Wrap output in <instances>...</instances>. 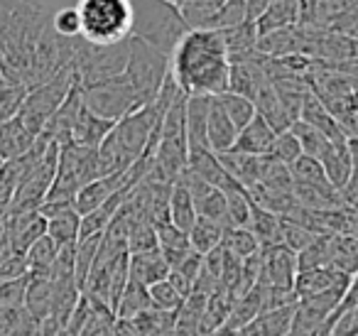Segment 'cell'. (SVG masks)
Instances as JSON below:
<instances>
[{"instance_id":"cell-1","label":"cell","mask_w":358,"mask_h":336,"mask_svg":"<svg viewBox=\"0 0 358 336\" xmlns=\"http://www.w3.org/2000/svg\"><path fill=\"white\" fill-rule=\"evenodd\" d=\"M231 62L219 30H189L172 52V79L187 96L229 91Z\"/></svg>"},{"instance_id":"cell-6","label":"cell","mask_w":358,"mask_h":336,"mask_svg":"<svg viewBox=\"0 0 358 336\" xmlns=\"http://www.w3.org/2000/svg\"><path fill=\"white\" fill-rule=\"evenodd\" d=\"M101 177L99 148H79V145H62L59 162H57L55 182L45 202H69L74 204L81 187Z\"/></svg>"},{"instance_id":"cell-49","label":"cell","mask_w":358,"mask_h":336,"mask_svg":"<svg viewBox=\"0 0 358 336\" xmlns=\"http://www.w3.org/2000/svg\"><path fill=\"white\" fill-rule=\"evenodd\" d=\"M157 246L162 253H182V251H189V233L177 228L174 223L164 221L157 223Z\"/></svg>"},{"instance_id":"cell-35","label":"cell","mask_w":358,"mask_h":336,"mask_svg":"<svg viewBox=\"0 0 358 336\" xmlns=\"http://www.w3.org/2000/svg\"><path fill=\"white\" fill-rule=\"evenodd\" d=\"M152 309V302H150V292L145 285L128 280L123 295H120L118 304H115V319H133V316L143 314V312Z\"/></svg>"},{"instance_id":"cell-4","label":"cell","mask_w":358,"mask_h":336,"mask_svg":"<svg viewBox=\"0 0 358 336\" xmlns=\"http://www.w3.org/2000/svg\"><path fill=\"white\" fill-rule=\"evenodd\" d=\"M169 76H172V57L164 55L157 47L148 45L140 37H130L125 79L130 81V86L143 104H152L157 99Z\"/></svg>"},{"instance_id":"cell-55","label":"cell","mask_w":358,"mask_h":336,"mask_svg":"<svg viewBox=\"0 0 358 336\" xmlns=\"http://www.w3.org/2000/svg\"><path fill=\"white\" fill-rule=\"evenodd\" d=\"M348 155H351L353 169H358V138H348Z\"/></svg>"},{"instance_id":"cell-12","label":"cell","mask_w":358,"mask_h":336,"mask_svg":"<svg viewBox=\"0 0 358 336\" xmlns=\"http://www.w3.org/2000/svg\"><path fill=\"white\" fill-rule=\"evenodd\" d=\"M348 282L351 277L343 275L341 270L327 265V267H314V270H299L297 277H294L292 292L299 300H307V297H317L324 295V292H343L346 295Z\"/></svg>"},{"instance_id":"cell-2","label":"cell","mask_w":358,"mask_h":336,"mask_svg":"<svg viewBox=\"0 0 358 336\" xmlns=\"http://www.w3.org/2000/svg\"><path fill=\"white\" fill-rule=\"evenodd\" d=\"M133 6V35L172 57L182 37L189 32L179 6L169 0H130Z\"/></svg>"},{"instance_id":"cell-26","label":"cell","mask_w":358,"mask_h":336,"mask_svg":"<svg viewBox=\"0 0 358 336\" xmlns=\"http://www.w3.org/2000/svg\"><path fill=\"white\" fill-rule=\"evenodd\" d=\"M115 123H108V120L99 118L91 111H86V106L81 108L79 118L74 123V130H71V145H79V148H99L106 140V135L113 130Z\"/></svg>"},{"instance_id":"cell-8","label":"cell","mask_w":358,"mask_h":336,"mask_svg":"<svg viewBox=\"0 0 358 336\" xmlns=\"http://www.w3.org/2000/svg\"><path fill=\"white\" fill-rule=\"evenodd\" d=\"M128 40L106 47L89 45V42L79 40L74 66H76V74H79L81 86H91V84H99V81L123 76L125 66H128Z\"/></svg>"},{"instance_id":"cell-27","label":"cell","mask_w":358,"mask_h":336,"mask_svg":"<svg viewBox=\"0 0 358 336\" xmlns=\"http://www.w3.org/2000/svg\"><path fill=\"white\" fill-rule=\"evenodd\" d=\"M348 143V140H346ZM346 143H329L324 155L319 158L327 174L329 184L334 189H341L348 182V177L353 174V164H351V155H348V145Z\"/></svg>"},{"instance_id":"cell-41","label":"cell","mask_w":358,"mask_h":336,"mask_svg":"<svg viewBox=\"0 0 358 336\" xmlns=\"http://www.w3.org/2000/svg\"><path fill=\"white\" fill-rule=\"evenodd\" d=\"M289 130H292L294 138L299 140L302 155H309V158H317L319 160L324 155V150H327V145L331 143L327 135L319 133L317 128H312V125L304 123V120H294V123L289 125Z\"/></svg>"},{"instance_id":"cell-29","label":"cell","mask_w":358,"mask_h":336,"mask_svg":"<svg viewBox=\"0 0 358 336\" xmlns=\"http://www.w3.org/2000/svg\"><path fill=\"white\" fill-rule=\"evenodd\" d=\"M248 231L255 236V241H258L260 248L278 246V243H282V218L253 204V209H250Z\"/></svg>"},{"instance_id":"cell-34","label":"cell","mask_w":358,"mask_h":336,"mask_svg":"<svg viewBox=\"0 0 358 336\" xmlns=\"http://www.w3.org/2000/svg\"><path fill=\"white\" fill-rule=\"evenodd\" d=\"M196 218H199V214H196L192 194L187 192L185 187L174 184L172 194H169V223H174L177 228H182V231L189 233Z\"/></svg>"},{"instance_id":"cell-20","label":"cell","mask_w":358,"mask_h":336,"mask_svg":"<svg viewBox=\"0 0 358 336\" xmlns=\"http://www.w3.org/2000/svg\"><path fill=\"white\" fill-rule=\"evenodd\" d=\"M169 275V265L164 260L162 251H145L128 255V280L138 282V285H155V282L164 280Z\"/></svg>"},{"instance_id":"cell-36","label":"cell","mask_w":358,"mask_h":336,"mask_svg":"<svg viewBox=\"0 0 358 336\" xmlns=\"http://www.w3.org/2000/svg\"><path fill=\"white\" fill-rule=\"evenodd\" d=\"M57 253H59V246H57L47 233L42 238H37L25 253L30 275H50L52 265H55V260H57Z\"/></svg>"},{"instance_id":"cell-7","label":"cell","mask_w":358,"mask_h":336,"mask_svg":"<svg viewBox=\"0 0 358 336\" xmlns=\"http://www.w3.org/2000/svg\"><path fill=\"white\" fill-rule=\"evenodd\" d=\"M81 96H84L86 111L108 120V123H118L120 118H125L128 113L138 111L140 106H145L133 91L130 81L125 79V74L91 86H81Z\"/></svg>"},{"instance_id":"cell-28","label":"cell","mask_w":358,"mask_h":336,"mask_svg":"<svg viewBox=\"0 0 358 336\" xmlns=\"http://www.w3.org/2000/svg\"><path fill=\"white\" fill-rule=\"evenodd\" d=\"M52 304H55V282L50 275H30L25 292V309L35 316L37 321L52 316Z\"/></svg>"},{"instance_id":"cell-13","label":"cell","mask_w":358,"mask_h":336,"mask_svg":"<svg viewBox=\"0 0 358 336\" xmlns=\"http://www.w3.org/2000/svg\"><path fill=\"white\" fill-rule=\"evenodd\" d=\"M47 233V221L40 211H25V214H8V243L13 253L25 255L27 248Z\"/></svg>"},{"instance_id":"cell-14","label":"cell","mask_w":358,"mask_h":336,"mask_svg":"<svg viewBox=\"0 0 358 336\" xmlns=\"http://www.w3.org/2000/svg\"><path fill=\"white\" fill-rule=\"evenodd\" d=\"M294 307L297 304H285L260 312L255 319H250L245 326H241L236 331V336H287L292 331Z\"/></svg>"},{"instance_id":"cell-43","label":"cell","mask_w":358,"mask_h":336,"mask_svg":"<svg viewBox=\"0 0 358 336\" xmlns=\"http://www.w3.org/2000/svg\"><path fill=\"white\" fill-rule=\"evenodd\" d=\"M226 206H229V221L231 228L241 226V228H248L250 221V209H253V202H250L248 192L243 187H231L226 189Z\"/></svg>"},{"instance_id":"cell-23","label":"cell","mask_w":358,"mask_h":336,"mask_svg":"<svg viewBox=\"0 0 358 336\" xmlns=\"http://www.w3.org/2000/svg\"><path fill=\"white\" fill-rule=\"evenodd\" d=\"M236 135H238V128L231 123V118L224 113V108L211 99L209 120H206V140H209L211 153H229L236 143Z\"/></svg>"},{"instance_id":"cell-47","label":"cell","mask_w":358,"mask_h":336,"mask_svg":"<svg viewBox=\"0 0 358 336\" xmlns=\"http://www.w3.org/2000/svg\"><path fill=\"white\" fill-rule=\"evenodd\" d=\"M148 292H150V302H152L155 309L172 312V314H177V309L182 307V302H185V297L174 290V285L167 280V277L155 282V285H150Z\"/></svg>"},{"instance_id":"cell-22","label":"cell","mask_w":358,"mask_h":336,"mask_svg":"<svg viewBox=\"0 0 358 336\" xmlns=\"http://www.w3.org/2000/svg\"><path fill=\"white\" fill-rule=\"evenodd\" d=\"M253 106H255V113H258L260 118H263L265 123H268L270 128L275 130V133L289 130V125L294 123V120L289 118L287 111H285L282 101H280L278 91H275V86L270 84V81L258 91V94H255Z\"/></svg>"},{"instance_id":"cell-32","label":"cell","mask_w":358,"mask_h":336,"mask_svg":"<svg viewBox=\"0 0 358 336\" xmlns=\"http://www.w3.org/2000/svg\"><path fill=\"white\" fill-rule=\"evenodd\" d=\"M334 241H336V233H319L302 253H297V270H314V267L331 265Z\"/></svg>"},{"instance_id":"cell-42","label":"cell","mask_w":358,"mask_h":336,"mask_svg":"<svg viewBox=\"0 0 358 336\" xmlns=\"http://www.w3.org/2000/svg\"><path fill=\"white\" fill-rule=\"evenodd\" d=\"M157 228L150 218H138L130 223L128 231V253H145V251H157Z\"/></svg>"},{"instance_id":"cell-16","label":"cell","mask_w":358,"mask_h":336,"mask_svg":"<svg viewBox=\"0 0 358 336\" xmlns=\"http://www.w3.org/2000/svg\"><path fill=\"white\" fill-rule=\"evenodd\" d=\"M268 74H265L263 66V55L253 57L248 62H238V64H231V74H229V91L241 94L245 99L253 101L255 94L268 84Z\"/></svg>"},{"instance_id":"cell-9","label":"cell","mask_w":358,"mask_h":336,"mask_svg":"<svg viewBox=\"0 0 358 336\" xmlns=\"http://www.w3.org/2000/svg\"><path fill=\"white\" fill-rule=\"evenodd\" d=\"M297 253L285 248L282 243L270 248H260V277L258 282H265L270 287L280 290H292L294 277H297Z\"/></svg>"},{"instance_id":"cell-5","label":"cell","mask_w":358,"mask_h":336,"mask_svg":"<svg viewBox=\"0 0 358 336\" xmlns=\"http://www.w3.org/2000/svg\"><path fill=\"white\" fill-rule=\"evenodd\" d=\"M76 84H81V81H79V74H76L74 62H71L69 66L57 71L52 79L27 89V96H25V101H22L15 118L37 138V135L42 133V128L47 125V120L57 113V108L64 104V99L71 94V89H74Z\"/></svg>"},{"instance_id":"cell-40","label":"cell","mask_w":358,"mask_h":336,"mask_svg":"<svg viewBox=\"0 0 358 336\" xmlns=\"http://www.w3.org/2000/svg\"><path fill=\"white\" fill-rule=\"evenodd\" d=\"M331 267L341 270L343 275L353 277L358 272V238L353 236H336L334 241Z\"/></svg>"},{"instance_id":"cell-46","label":"cell","mask_w":358,"mask_h":336,"mask_svg":"<svg viewBox=\"0 0 358 336\" xmlns=\"http://www.w3.org/2000/svg\"><path fill=\"white\" fill-rule=\"evenodd\" d=\"M299 155H302V148H299V140L294 138L292 130L275 133V140H273V145H270V153H268L270 160H275V162H280V164H287L289 167Z\"/></svg>"},{"instance_id":"cell-3","label":"cell","mask_w":358,"mask_h":336,"mask_svg":"<svg viewBox=\"0 0 358 336\" xmlns=\"http://www.w3.org/2000/svg\"><path fill=\"white\" fill-rule=\"evenodd\" d=\"M74 8L81 20V40L89 45H118L133 35L130 0H79Z\"/></svg>"},{"instance_id":"cell-56","label":"cell","mask_w":358,"mask_h":336,"mask_svg":"<svg viewBox=\"0 0 358 336\" xmlns=\"http://www.w3.org/2000/svg\"><path fill=\"white\" fill-rule=\"evenodd\" d=\"M169 3H174V6H182V3H185V0H169Z\"/></svg>"},{"instance_id":"cell-31","label":"cell","mask_w":358,"mask_h":336,"mask_svg":"<svg viewBox=\"0 0 358 336\" xmlns=\"http://www.w3.org/2000/svg\"><path fill=\"white\" fill-rule=\"evenodd\" d=\"M331 115L336 118L338 128L343 130V135L348 138H358V89L348 91V94L338 96V99L324 104Z\"/></svg>"},{"instance_id":"cell-52","label":"cell","mask_w":358,"mask_h":336,"mask_svg":"<svg viewBox=\"0 0 358 336\" xmlns=\"http://www.w3.org/2000/svg\"><path fill=\"white\" fill-rule=\"evenodd\" d=\"M27 282H30V275L0 282V307H25Z\"/></svg>"},{"instance_id":"cell-51","label":"cell","mask_w":358,"mask_h":336,"mask_svg":"<svg viewBox=\"0 0 358 336\" xmlns=\"http://www.w3.org/2000/svg\"><path fill=\"white\" fill-rule=\"evenodd\" d=\"M317 236H319V233H312V231H307L304 226H299V223L282 218V246L289 248L292 253H302Z\"/></svg>"},{"instance_id":"cell-39","label":"cell","mask_w":358,"mask_h":336,"mask_svg":"<svg viewBox=\"0 0 358 336\" xmlns=\"http://www.w3.org/2000/svg\"><path fill=\"white\" fill-rule=\"evenodd\" d=\"M196 206V214L204 218H211V221L221 223L224 228H231V221H229V206H226V194L221 189L211 187L204 197H199L194 202Z\"/></svg>"},{"instance_id":"cell-25","label":"cell","mask_w":358,"mask_h":336,"mask_svg":"<svg viewBox=\"0 0 358 336\" xmlns=\"http://www.w3.org/2000/svg\"><path fill=\"white\" fill-rule=\"evenodd\" d=\"M32 145H35V135L17 118L0 123V162L22 158Z\"/></svg>"},{"instance_id":"cell-38","label":"cell","mask_w":358,"mask_h":336,"mask_svg":"<svg viewBox=\"0 0 358 336\" xmlns=\"http://www.w3.org/2000/svg\"><path fill=\"white\" fill-rule=\"evenodd\" d=\"M221 248H224L229 255L238 258V260H248L250 255H255V253L260 251L258 241H255V236L248 231V228H226L224 233V241H221Z\"/></svg>"},{"instance_id":"cell-45","label":"cell","mask_w":358,"mask_h":336,"mask_svg":"<svg viewBox=\"0 0 358 336\" xmlns=\"http://www.w3.org/2000/svg\"><path fill=\"white\" fill-rule=\"evenodd\" d=\"M289 174H292V184H329L322 162L309 155H299L289 164Z\"/></svg>"},{"instance_id":"cell-11","label":"cell","mask_w":358,"mask_h":336,"mask_svg":"<svg viewBox=\"0 0 358 336\" xmlns=\"http://www.w3.org/2000/svg\"><path fill=\"white\" fill-rule=\"evenodd\" d=\"M133 187H138V184H133L128 169L106 174V177H96L94 182H89L86 187L79 189V194H76V199H74V209L81 216H86V214L103 206V204L108 202L113 194H118L120 189H133Z\"/></svg>"},{"instance_id":"cell-37","label":"cell","mask_w":358,"mask_h":336,"mask_svg":"<svg viewBox=\"0 0 358 336\" xmlns=\"http://www.w3.org/2000/svg\"><path fill=\"white\" fill-rule=\"evenodd\" d=\"M214 101L224 108V113L229 115L231 123H234L238 130L243 128V125H248L255 115L253 101L245 99V96H241V94H234V91H224V94L214 96Z\"/></svg>"},{"instance_id":"cell-57","label":"cell","mask_w":358,"mask_h":336,"mask_svg":"<svg viewBox=\"0 0 358 336\" xmlns=\"http://www.w3.org/2000/svg\"><path fill=\"white\" fill-rule=\"evenodd\" d=\"M0 164H3V162H0Z\"/></svg>"},{"instance_id":"cell-33","label":"cell","mask_w":358,"mask_h":336,"mask_svg":"<svg viewBox=\"0 0 358 336\" xmlns=\"http://www.w3.org/2000/svg\"><path fill=\"white\" fill-rule=\"evenodd\" d=\"M224 233H226V228L221 226V223L199 216L194 221V226H192V231H189L192 251H196L199 255H209L211 251H216V248L221 246V241H224Z\"/></svg>"},{"instance_id":"cell-44","label":"cell","mask_w":358,"mask_h":336,"mask_svg":"<svg viewBox=\"0 0 358 336\" xmlns=\"http://www.w3.org/2000/svg\"><path fill=\"white\" fill-rule=\"evenodd\" d=\"M25 96H27L25 84H17V81H8V79L0 81V123L15 118Z\"/></svg>"},{"instance_id":"cell-10","label":"cell","mask_w":358,"mask_h":336,"mask_svg":"<svg viewBox=\"0 0 358 336\" xmlns=\"http://www.w3.org/2000/svg\"><path fill=\"white\" fill-rule=\"evenodd\" d=\"M40 214L47 221V236L57 246H74L79 241L81 231V214L69 202H45Z\"/></svg>"},{"instance_id":"cell-15","label":"cell","mask_w":358,"mask_h":336,"mask_svg":"<svg viewBox=\"0 0 358 336\" xmlns=\"http://www.w3.org/2000/svg\"><path fill=\"white\" fill-rule=\"evenodd\" d=\"M224 169L248 192L255 184L263 182L265 169H268V158H255V155H243V153H221L219 155Z\"/></svg>"},{"instance_id":"cell-50","label":"cell","mask_w":358,"mask_h":336,"mask_svg":"<svg viewBox=\"0 0 358 336\" xmlns=\"http://www.w3.org/2000/svg\"><path fill=\"white\" fill-rule=\"evenodd\" d=\"M50 25H52V30L59 37H64V40H79L81 37V20L74 6L62 8L55 15H50Z\"/></svg>"},{"instance_id":"cell-18","label":"cell","mask_w":358,"mask_h":336,"mask_svg":"<svg viewBox=\"0 0 358 336\" xmlns=\"http://www.w3.org/2000/svg\"><path fill=\"white\" fill-rule=\"evenodd\" d=\"M275 140V130L260 118L258 113L253 115L248 125L238 130L236 143L231 148V153H243V155H255V158H268L270 145Z\"/></svg>"},{"instance_id":"cell-17","label":"cell","mask_w":358,"mask_h":336,"mask_svg":"<svg viewBox=\"0 0 358 336\" xmlns=\"http://www.w3.org/2000/svg\"><path fill=\"white\" fill-rule=\"evenodd\" d=\"M221 40L226 47V57H229L231 64H238V62H248L253 57H258V27L255 22H243L238 27H229V30H219Z\"/></svg>"},{"instance_id":"cell-21","label":"cell","mask_w":358,"mask_h":336,"mask_svg":"<svg viewBox=\"0 0 358 336\" xmlns=\"http://www.w3.org/2000/svg\"><path fill=\"white\" fill-rule=\"evenodd\" d=\"M214 96H189L187 101V145L192 150H211L206 140V120Z\"/></svg>"},{"instance_id":"cell-19","label":"cell","mask_w":358,"mask_h":336,"mask_svg":"<svg viewBox=\"0 0 358 336\" xmlns=\"http://www.w3.org/2000/svg\"><path fill=\"white\" fill-rule=\"evenodd\" d=\"M299 22H302V0H273L263 15L255 20V27L263 37L285 27H294Z\"/></svg>"},{"instance_id":"cell-53","label":"cell","mask_w":358,"mask_h":336,"mask_svg":"<svg viewBox=\"0 0 358 336\" xmlns=\"http://www.w3.org/2000/svg\"><path fill=\"white\" fill-rule=\"evenodd\" d=\"M341 194V204L351 211H358V169H353V174L348 177V182L338 189Z\"/></svg>"},{"instance_id":"cell-24","label":"cell","mask_w":358,"mask_h":336,"mask_svg":"<svg viewBox=\"0 0 358 336\" xmlns=\"http://www.w3.org/2000/svg\"><path fill=\"white\" fill-rule=\"evenodd\" d=\"M297 120H304V123H309L312 128H317L319 133L327 135L331 143H346V135H343V130L338 128V123L331 115V111H329L314 94L307 96V101H304Z\"/></svg>"},{"instance_id":"cell-54","label":"cell","mask_w":358,"mask_h":336,"mask_svg":"<svg viewBox=\"0 0 358 336\" xmlns=\"http://www.w3.org/2000/svg\"><path fill=\"white\" fill-rule=\"evenodd\" d=\"M245 3H248V13H250V20H258L260 15H263L265 13V8L270 6V3H273V0H245Z\"/></svg>"},{"instance_id":"cell-48","label":"cell","mask_w":358,"mask_h":336,"mask_svg":"<svg viewBox=\"0 0 358 336\" xmlns=\"http://www.w3.org/2000/svg\"><path fill=\"white\" fill-rule=\"evenodd\" d=\"M243 22H253L248 13V3L245 0H226L211 30H229V27H238Z\"/></svg>"},{"instance_id":"cell-30","label":"cell","mask_w":358,"mask_h":336,"mask_svg":"<svg viewBox=\"0 0 358 336\" xmlns=\"http://www.w3.org/2000/svg\"><path fill=\"white\" fill-rule=\"evenodd\" d=\"M224 3L226 0H185L179 6V13L189 30H211Z\"/></svg>"}]
</instances>
